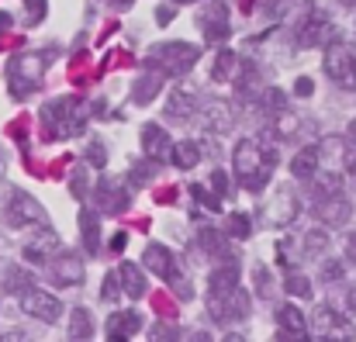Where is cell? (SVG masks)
I'll list each match as a JSON object with an SVG mask.
<instances>
[{
    "label": "cell",
    "instance_id": "obj_1",
    "mask_svg": "<svg viewBox=\"0 0 356 342\" xmlns=\"http://www.w3.org/2000/svg\"><path fill=\"white\" fill-rule=\"evenodd\" d=\"M277 149L259 142V138H242L232 152V163H236V177L238 184L252 194H259L266 184H270V173L277 170Z\"/></svg>",
    "mask_w": 356,
    "mask_h": 342
},
{
    "label": "cell",
    "instance_id": "obj_2",
    "mask_svg": "<svg viewBox=\"0 0 356 342\" xmlns=\"http://www.w3.org/2000/svg\"><path fill=\"white\" fill-rule=\"evenodd\" d=\"M42 138L45 142H59V138H73L87 128V111H83V97H56L49 101L42 111Z\"/></svg>",
    "mask_w": 356,
    "mask_h": 342
},
{
    "label": "cell",
    "instance_id": "obj_3",
    "mask_svg": "<svg viewBox=\"0 0 356 342\" xmlns=\"http://www.w3.org/2000/svg\"><path fill=\"white\" fill-rule=\"evenodd\" d=\"M49 59H52V52H21L7 63V90L14 101H24L28 94H35L42 87Z\"/></svg>",
    "mask_w": 356,
    "mask_h": 342
},
{
    "label": "cell",
    "instance_id": "obj_4",
    "mask_svg": "<svg viewBox=\"0 0 356 342\" xmlns=\"http://www.w3.org/2000/svg\"><path fill=\"white\" fill-rule=\"evenodd\" d=\"M197 59H201V49L191 45V42H159V45L149 49L145 66L159 70L163 76H184L197 66Z\"/></svg>",
    "mask_w": 356,
    "mask_h": 342
},
{
    "label": "cell",
    "instance_id": "obj_5",
    "mask_svg": "<svg viewBox=\"0 0 356 342\" xmlns=\"http://www.w3.org/2000/svg\"><path fill=\"white\" fill-rule=\"evenodd\" d=\"M325 73L336 87L343 90H356V45L332 38L325 45Z\"/></svg>",
    "mask_w": 356,
    "mask_h": 342
},
{
    "label": "cell",
    "instance_id": "obj_6",
    "mask_svg": "<svg viewBox=\"0 0 356 342\" xmlns=\"http://www.w3.org/2000/svg\"><path fill=\"white\" fill-rule=\"evenodd\" d=\"M332 38H336V24L329 21L325 10H308L305 21H301L298 31H294L298 49H318V45H329Z\"/></svg>",
    "mask_w": 356,
    "mask_h": 342
},
{
    "label": "cell",
    "instance_id": "obj_7",
    "mask_svg": "<svg viewBox=\"0 0 356 342\" xmlns=\"http://www.w3.org/2000/svg\"><path fill=\"white\" fill-rule=\"evenodd\" d=\"M3 218H7V225H10V228L49 225V218H45V208H42V204H38L31 194H24V190H14V194L7 197Z\"/></svg>",
    "mask_w": 356,
    "mask_h": 342
},
{
    "label": "cell",
    "instance_id": "obj_8",
    "mask_svg": "<svg viewBox=\"0 0 356 342\" xmlns=\"http://www.w3.org/2000/svg\"><path fill=\"white\" fill-rule=\"evenodd\" d=\"M208 315H211V322H218V325L245 322V315H249V294H245L242 287L229 291V294H218V298L208 294Z\"/></svg>",
    "mask_w": 356,
    "mask_h": 342
},
{
    "label": "cell",
    "instance_id": "obj_9",
    "mask_svg": "<svg viewBox=\"0 0 356 342\" xmlns=\"http://www.w3.org/2000/svg\"><path fill=\"white\" fill-rule=\"evenodd\" d=\"M21 298V311L24 315H31V318H38V322H59V315H63V301L56 298V294H49V291H38L35 284L28 287V291H21L17 294Z\"/></svg>",
    "mask_w": 356,
    "mask_h": 342
},
{
    "label": "cell",
    "instance_id": "obj_10",
    "mask_svg": "<svg viewBox=\"0 0 356 342\" xmlns=\"http://www.w3.org/2000/svg\"><path fill=\"white\" fill-rule=\"evenodd\" d=\"M298 215H301V204H298L294 184H280V187L273 190V201H270V211H266L270 225L287 228V225H294V222H298Z\"/></svg>",
    "mask_w": 356,
    "mask_h": 342
},
{
    "label": "cell",
    "instance_id": "obj_11",
    "mask_svg": "<svg viewBox=\"0 0 356 342\" xmlns=\"http://www.w3.org/2000/svg\"><path fill=\"white\" fill-rule=\"evenodd\" d=\"M197 28L204 31V38H208L211 45H222V42L229 38V31H232V24H229V7H225L222 0L208 3V7L197 14Z\"/></svg>",
    "mask_w": 356,
    "mask_h": 342
},
{
    "label": "cell",
    "instance_id": "obj_12",
    "mask_svg": "<svg viewBox=\"0 0 356 342\" xmlns=\"http://www.w3.org/2000/svg\"><path fill=\"white\" fill-rule=\"evenodd\" d=\"M94 197H97V204H101L104 215H124V208L131 204L128 184H118V180H111V177H101V180H97Z\"/></svg>",
    "mask_w": 356,
    "mask_h": 342
},
{
    "label": "cell",
    "instance_id": "obj_13",
    "mask_svg": "<svg viewBox=\"0 0 356 342\" xmlns=\"http://www.w3.org/2000/svg\"><path fill=\"white\" fill-rule=\"evenodd\" d=\"M49 280L56 287H76L83 280V259H76L73 252H59L49 263Z\"/></svg>",
    "mask_w": 356,
    "mask_h": 342
},
{
    "label": "cell",
    "instance_id": "obj_14",
    "mask_svg": "<svg viewBox=\"0 0 356 342\" xmlns=\"http://www.w3.org/2000/svg\"><path fill=\"white\" fill-rule=\"evenodd\" d=\"M201 128H204L208 135H225V131H232V128H236L232 104H229V101H208V104L201 108Z\"/></svg>",
    "mask_w": 356,
    "mask_h": 342
},
{
    "label": "cell",
    "instance_id": "obj_15",
    "mask_svg": "<svg viewBox=\"0 0 356 342\" xmlns=\"http://www.w3.org/2000/svg\"><path fill=\"white\" fill-rule=\"evenodd\" d=\"M24 259L28 263H49L52 259V252H59V235L52 231V225H38V231H35V238H28L24 242Z\"/></svg>",
    "mask_w": 356,
    "mask_h": 342
},
{
    "label": "cell",
    "instance_id": "obj_16",
    "mask_svg": "<svg viewBox=\"0 0 356 342\" xmlns=\"http://www.w3.org/2000/svg\"><path fill=\"white\" fill-rule=\"evenodd\" d=\"M312 325L322 332V336H336V339H353L356 329L343 318V315H336L329 304H318L315 311H312Z\"/></svg>",
    "mask_w": 356,
    "mask_h": 342
},
{
    "label": "cell",
    "instance_id": "obj_17",
    "mask_svg": "<svg viewBox=\"0 0 356 342\" xmlns=\"http://www.w3.org/2000/svg\"><path fill=\"white\" fill-rule=\"evenodd\" d=\"M142 149H145V156H149V159L166 163V159H170L173 142H170L166 128H159L156 121H149V124H142Z\"/></svg>",
    "mask_w": 356,
    "mask_h": 342
},
{
    "label": "cell",
    "instance_id": "obj_18",
    "mask_svg": "<svg viewBox=\"0 0 356 342\" xmlns=\"http://www.w3.org/2000/svg\"><path fill=\"white\" fill-rule=\"evenodd\" d=\"M353 215V204L343 197V194H332V197H322L315 204V218L325 222V225H346Z\"/></svg>",
    "mask_w": 356,
    "mask_h": 342
},
{
    "label": "cell",
    "instance_id": "obj_19",
    "mask_svg": "<svg viewBox=\"0 0 356 342\" xmlns=\"http://www.w3.org/2000/svg\"><path fill=\"white\" fill-rule=\"evenodd\" d=\"M277 329H280V339H305L308 336V315L294 304H284L277 311Z\"/></svg>",
    "mask_w": 356,
    "mask_h": 342
},
{
    "label": "cell",
    "instance_id": "obj_20",
    "mask_svg": "<svg viewBox=\"0 0 356 342\" xmlns=\"http://www.w3.org/2000/svg\"><path fill=\"white\" fill-rule=\"evenodd\" d=\"M142 266H145L149 273H156V277L166 280V273L177 266V259H173V252H170L163 242H149L145 252H142Z\"/></svg>",
    "mask_w": 356,
    "mask_h": 342
},
{
    "label": "cell",
    "instance_id": "obj_21",
    "mask_svg": "<svg viewBox=\"0 0 356 342\" xmlns=\"http://www.w3.org/2000/svg\"><path fill=\"white\" fill-rule=\"evenodd\" d=\"M118 280H121L124 298H131V301H138V298H145V294H149V284H145L142 266H135V263H128V259L118 266Z\"/></svg>",
    "mask_w": 356,
    "mask_h": 342
},
{
    "label": "cell",
    "instance_id": "obj_22",
    "mask_svg": "<svg viewBox=\"0 0 356 342\" xmlns=\"http://www.w3.org/2000/svg\"><path fill=\"white\" fill-rule=\"evenodd\" d=\"M197 111V97L184 87H177L170 97H166V108H163V117L166 121H187L191 114Z\"/></svg>",
    "mask_w": 356,
    "mask_h": 342
},
{
    "label": "cell",
    "instance_id": "obj_23",
    "mask_svg": "<svg viewBox=\"0 0 356 342\" xmlns=\"http://www.w3.org/2000/svg\"><path fill=\"white\" fill-rule=\"evenodd\" d=\"M236 287H238V263L236 259H229L225 266H215V270L208 273V294H211V298L229 294V291H236Z\"/></svg>",
    "mask_w": 356,
    "mask_h": 342
},
{
    "label": "cell",
    "instance_id": "obj_24",
    "mask_svg": "<svg viewBox=\"0 0 356 342\" xmlns=\"http://www.w3.org/2000/svg\"><path fill=\"white\" fill-rule=\"evenodd\" d=\"M156 94H163V73H159V70H145V73L135 80V87H131V101L145 108V104L156 101Z\"/></svg>",
    "mask_w": 356,
    "mask_h": 342
},
{
    "label": "cell",
    "instance_id": "obj_25",
    "mask_svg": "<svg viewBox=\"0 0 356 342\" xmlns=\"http://www.w3.org/2000/svg\"><path fill=\"white\" fill-rule=\"evenodd\" d=\"M142 315L131 308V311H115L111 318H108V336L111 339H131L135 332H142Z\"/></svg>",
    "mask_w": 356,
    "mask_h": 342
},
{
    "label": "cell",
    "instance_id": "obj_26",
    "mask_svg": "<svg viewBox=\"0 0 356 342\" xmlns=\"http://www.w3.org/2000/svg\"><path fill=\"white\" fill-rule=\"evenodd\" d=\"M80 235H83L87 256H97L101 252V215L94 208H83L80 211Z\"/></svg>",
    "mask_w": 356,
    "mask_h": 342
},
{
    "label": "cell",
    "instance_id": "obj_27",
    "mask_svg": "<svg viewBox=\"0 0 356 342\" xmlns=\"http://www.w3.org/2000/svg\"><path fill=\"white\" fill-rule=\"evenodd\" d=\"M318 163H322V149H318V145H305V149H298V156L291 159V173H294L298 180H312V177L318 173Z\"/></svg>",
    "mask_w": 356,
    "mask_h": 342
},
{
    "label": "cell",
    "instance_id": "obj_28",
    "mask_svg": "<svg viewBox=\"0 0 356 342\" xmlns=\"http://www.w3.org/2000/svg\"><path fill=\"white\" fill-rule=\"evenodd\" d=\"M170 163L177 166V170H194L197 163H201V145L197 142H177L173 149H170Z\"/></svg>",
    "mask_w": 356,
    "mask_h": 342
},
{
    "label": "cell",
    "instance_id": "obj_29",
    "mask_svg": "<svg viewBox=\"0 0 356 342\" xmlns=\"http://www.w3.org/2000/svg\"><path fill=\"white\" fill-rule=\"evenodd\" d=\"M101 73H104L101 66H97V70H90V56H87L83 49H80V52L73 56V66H70V80H73L76 87H87V83H94V80H97Z\"/></svg>",
    "mask_w": 356,
    "mask_h": 342
},
{
    "label": "cell",
    "instance_id": "obj_30",
    "mask_svg": "<svg viewBox=\"0 0 356 342\" xmlns=\"http://www.w3.org/2000/svg\"><path fill=\"white\" fill-rule=\"evenodd\" d=\"M166 287H170V294L177 298V301H191L194 298V284H191V273L177 263L170 273H166Z\"/></svg>",
    "mask_w": 356,
    "mask_h": 342
},
{
    "label": "cell",
    "instance_id": "obj_31",
    "mask_svg": "<svg viewBox=\"0 0 356 342\" xmlns=\"http://www.w3.org/2000/svg\"><path fill=\"white\" fill-rule=\"evenodd\" d=\"M238 70V56L232 52V49H222L218 56H215V66H211V80L215 83H229L232 76H236Z\"/></svg>",
    "mask_w": 356,
    "mask_h": 342
},
{
    "label": "cell",
    "instance_id": "obj_32",
    "mask_svg": "<svg viewBox=\"0 0 356 342\" xmlns=\"http://www.w3.org/2000/svg\"><path fill=\"white\" fill-rule=\"evenodd\" d=\"M332 194H343V177L339 173H315L312 177V197L322 201V197H332Z\"/></svg>",
    "mask_w": 356,
    "mask_h": 342
},
{
    "label": "cell",
    "instance_id": "obj_33",
    "mask_svg": "<svg viewBox=\"0 0 356 342\" xmlns=\"http://www.w3.org/2000/svg\"><path fill=\"white\" fill-rule=\"evenodd\" d=\"M197 238H201V249H204L208 256H225V259H232V256H229V245H225V231L201 228V231H197Z\"/></svg>",
    "mask_w": 356,
    "mask_h": 342
},
{
    "label": "cell",
    "instance_id": "obj_34",
    "mask_svg": "<svg viewBox=\"0 0 356 342\" xmlns=\"http://www.w3.org/2000/svg\"><path fill=\"white\" fill-rule=\"evenodd\" d=\"M70 336H73V339H90V336H94V318H90V311H87V308H73Z\"/></svg>",
    "mask_w": 356,
    "mask_h": 342
},
{
    "label": "cell",
    "instance_id": "obj_35",
    "mask_svg": "<svg viewBox=\"0 0 356 342\" xmlns=\"http://www.w3.org/2000/svg\"><path fill=\"white\" fill-rule=\"evenodd\" d=\"M156 173H159V163L145 156L142 163H131V173H128V184H131V187H142V184H149V180H152Z\"/></svg>",
    "mask_w": 356,
    "mask_h": 342
},
{
    "label": "cell",
    "instance_id": "obj_36",
    "mask_svg": "<svg viewBox=\"0 0 356 342\" xmlns=\"http://www.w3.org/2000/svg\"><path fill=\"white\" fill-rule=\"evenodd\" d=\"M3 284H7L10 294H21V291L31 287V273L21 270V266H3Z\"/></svg>",
    "mask_w": 356,
    "mask_h": 342
},
{
    "label": "cell",
    "instance_id": "obj_37",
    "mask_svg": "<svg viewBox=\"0 0 356 342\" xmlns=\"http://www.w3.org/2000/svg\"><path fill=\"white\" fill-rule=\"evenodd\" d=\"M229 238H249L252 235V222H249V215H242V211H232L229 218H225V228H222Z\"/></svg>",
    "mask_w": 356,
    "mask_h": 342
},
{
    "label": "cell",
    "instance_id": "obj_38",
    "mask_svg": "<svg viewBox=\"0 0 356 342\" xmlns=\"http://www.w3.org/2000/svg\"><path fill=\"white\" fill-rule=\"evenodd\" d=\"M329 249V231L322 225L308 228L305 231V256H318V252H325Z\"/></svg>",
    "mask_w": 356,
    "mask_h": 342
},
{
    "label": "cell",
    "instance_id": "obj_39",
    "mask_svg": "<svg viewBox=\"0 0 356 342\" xmlns=\"http://www.w3.org/2000/svg\"><path fill=\"white\" fill-rule=\"evenodd\" d=\"M252 284H256V294L263 301H270V294H273V273H270L266 263H256L252 266Z\"/></svg>",
    "mask_w": 356,
    "mask_h": 342
},
{
    "label": "cell",
    "instance_id": "obj_40",
    "mask_svg": "<svg viewBox=\"0 0 356 342\" xmlns=\"http://www.w3.org/2000/svg\"><path fill=\"white\" fill-rule=\"evenodd\" d=\"M152 308H156V315H159L163 322H173V318H177V298L166 294V291H156V294H152Z\"/></svg>",
    "mask_w": 356,
    "mask_h": 342
},
{
    "label": "cell",
    "instance_id": "obj_41",
    "mask_svg": "<svg viewBox=\"0 0 356 342\" xmlns=\"http://www.w3.org/2000/svg\"><path fill=\"white\" fill-rule=\"evenodd\" d=\"M284 291H287L291 298H312V284H308V277H305V273H287Z\"/></svg>",
    "mask_w": 356,
    "mask_h": 342
},
{
    "label": "cell",
    "instance_id": "obj_42",
    "mask_svg": "<svg viewBox=\"0 0 356 342\" xmlns=\"http://www.w3.org/2000/svg\"><path fill=\"white\" fill-rule=\"evenodd\" d=\"M118 298H124V291H121L118 270H115V273H108V277L101 280V301H108V304H115Z\"/></svg>",
    "mask_w": 356,
    "mask_h": 342
},
{
    "label": "cell",
    "instance_id": "obj_43",
    "mask_svg": "<svg viewBox=\"0 0 356 342\" xmlns=\"http://www.w3.org/2000/svg\"><path fill=\"white\" fill-rule=\"evenodd\" d=\"M191 197H194V201H197L204 211H215V215L222 211V201H218V194H208L201 184H194V187H191Z\"/></svg>",
    "mask_w": 356,
    "mask_h": 342
},
{
    "label": "cell",
    "instance_id": "obj_44",
    "mask_svg": "<svg viewBox=\"0 0 356 342\" xmlns=\"http://www.w3.org/2000/svg\"><path fill=\"white\" fill-rule=\"evenodd\" d=\"M45 10H49V0H24V24H42L45 21Z\"/></svg>",
    "mask_w": 356,
    "mask_h": 342
},
{
    "label": "cell",
    "instance_id": "obj_45",
    "mask_svg": "<svg viewBox=\"0 0 356 342\" xmlns=\"http://www.w3.org/2000/svg\"><path fill=\"white\" fill-rule=\"evenodd\" d=\"M124 66H135L131 52H124V49H115V52H108L101 59V70H124Z\"/></svg>",
    "mask_w": 356,
    "mask_h": 342
},
{
    "label": "cell",
    "instance_id": "obj_46",
    "mask_svg": "<svg viewBox=\"0 0 356 342\" xmlns=\"http://www.w3.org/2000/svg\"><path fill=\"white\" fill-rule=\"evenodd\" d=\"M87 163L97 166V170H104V163H108V149H104L101 138H90V145H87Z\"/></svg>",
    "mask_w": 356,
    "mask_h": 342
},
{
    "label": "cell",
    "instance_id": "obj_47",
    "mask_svg": "<svg viewBox=\"0 0 356 342\" xmlns=\"http://www.w3.org/2000/svg\"><path fill=\"white\" fill-rule=\"evenodd\" d=\"M343 273H346L343 259H325V263H322V270H318V277H322L325 284H336V280H343Z\"/></svg>",
    "mask_w": 356,
    "mask_h": 342
},
{
    "label": "cell",
    "instance_id": "obj_48",
    "mask_svg": "<svg viewBox=\"0 0 356 342\" xmlns=\"http://www.w3.org/2000/svg\"><path fill=\"white\" fill-rule=\"evenodd\" d=\"M70 190H73V197H87V170L83 166H76L73 173H70Z\"/></svg>",
    "mask_w": 356,
    "mask_h": 342
},
{
    "label": "cell",
    "instance_id": "obj_49",
    "mask_svg": "<svg viewBox=\"0 0 356 342\" xmlns=\"http://www.w3.org/2000/svg\"><path fill=\"white\" fill-rule=\"evenodd\" d=\"M156 204H173L177 197H180V187L177 184H163V187H156Z\"/></svg>",
    "mask_w": 356,
    "mask_h": 342
},
{
    "label": "cell",
    "instance_id": "obj_50",
    "mask_svg": "<svg viewBox=\"0 0 356 342\" xmlns=\"http://www.w3.org/2000/svg\"><path fill=\"white\" fill-rule=\"evenodd\" d=\"M211 190H215L218 197H225V194H229V173H225V170H218V166L211 170Z\"/></svg>",
    "mask_w": 356,
    "mask_h": 342
},
{
    "label": "cell",
    "instance_id": "obj_51",
    "mask_svg": "<svg viewBox=\"0 0 356 342\" xmlns=\"http://www.w3.org/2000/svg\"><path fill=\"white\" fill-rule=\"evenodd\" d=\"M28 121H31V117H14V121H10V128H7V135H10V138H17L21 145H24V138H28Z\"/></svg>",
    "mask_w": 356,
    "mask_h": 342
},
{
    "label": "cell",
    "instance_id": "obj_52",
    "mask_svg": "<svg viewBox=\"0 0 356 342\" xmlns=\"http://www.w3.org/2000/svg\"><path fill=\"white\" fill-rule=\"evenodd\" d=\"M294 94H298V97H312V94H315V80H312V76H298V80H294Z\"/></svg>",
    "mask_w": 356,
    "mask_h": 342
},
{
    "label": "cell",
    "instance_id": "obj_53",
    "mask_svg": "<svg viewBox=\"0 0 356 342\" xmlns=\"http://www.w3.org/2000/svg\"><path fill=\"white\" fill-rule=\"evenodd\" d=\"M173 17H177V7H173V3H163V7H156V24H163V28H166Z\"/></svg>",
    "mask_w": 356,
    "mask_h": 342
},
{
    "label": "cell",
    "instance_id": "obj_54",
    "mask_svg": "<svg viewBox=\"0 0 356 342\" xmlns=\"http://www.w3.org/2000/svg\"><path fill=\"white\" fill-rule=\"evenodd\" d=\"M152 339L159 342V339H177V329H170V325H156L152 329Z\"/></svg>",
    "mask_w": 356,
    "mask_h": 342
},
{
    "label": "cell",
    "instance_id": "obj_55",
    "mask_svg": "<svg viewBox=\"0 0 356 342\" xmlns=\"http://www.w3.org/2000/svg\"><path fill=\"white\" fill-rule=\"evenodd\" d=\"M124 245H128V231H118V235L111 238V245H108V249H111V252H124Z\"/></svg>",
    "mask_w": 356,
    "mask_h": 342
},
{
    "label": "cell",
    "instance_id": "obj_56",
    "mask_svg": "<svg viewBox=\"0 0 356 342\" xmlns=\"http://www.w3.org/2000/svg\"><path fill=\"white\" fill-rule=\"evenodd\" d=\"M346 259L356 266V231H350V235H346Z\"/></svg>",
    "mask_w": 356,
    "mask_h": 342
},
{
    "label": "cell",
    "instance_id": "obj_57",
    "mask_svg": "<svg viewBox=\"0 0 356 342\" xmlns=\"http://www.w3.org/2000/svg\"><path fill=\"white\" fill-rule=\"evenodd\" d=\"M7 28H10V14L0 10V35H7Z\"/></svg>",
    "mask_w": 356,
    "mask_h": 342
},
{
    "label": "cell",
    "instance_id": "obj_58",
    "mask_svg": "<svg viewBox=\"0 0 356 342\" xmlns=\"http://www.w3.org/2000/svg\"><path fill=\"white\" fill-rule=\"evenodd\" d=\"M346 138H350V145L356 149V117L350 121V128H346Z\"/></svg>",
    "mask_w": 356,
    "mask_h": 342
},
{
    "label": "cell",
    "instance_id": "obj_59",
    "mask_svg": "<svg viewBox=\"0 0 356 342\" xmlns=\"http://www.w3.org/2000/svg\"><path fill=\"white\" fill-rule=\"evenodd\" d=\"M238 7H242V14H252V7H256V0H238Z\"/></svg>",
    "mask_w": 356,
    "mask_h": 342
},
{
    "label": "cell",
    "instance_id": "obj_60",
    "mask_svg": "<svg viewBox=\"0 0 356 342\" xmlns=\"http://www.w3.org/2000/svg\"><path fill=\"white\" fill-rule=\"evenodd\" d=\"M346 304H350V311H353V315H356V287H353V291H350V294H346Z\"/></svg>",
    "mask_w": 356,
    "mask_h": 342
},
{
    "label": "cell",
    "instance_id": "obj_61",
    "mask_svg": "<svg viewBox=\"0 0 356 342\" xmlns=\"http://www.w3.org/2000/svg\"><path fill=\"white\" fill-rule=\"evenodd\" d=\"M259 3H263V10H266V14H270V10H273V7H277V3H280V0H259Z\"/></svg>",
    "mask_w": 356,
    "mask_h": 342
},
{
    "label": "cell",
    "instance_id": "obj_62",
    "mask_svg": "<svg viewBox=\"0 0 356 342\" xmlns=\"http://www.w3.org/2000/svg\"><path fill=\"white\" fill-rule=\"evenodd\" d=\"M339 3H343V7H356V0H339Z\"/></svg>",
    "mask_w": 356,
    "mask_h": 342
},
{
    "label": "cell",
    "instance_id": "obj_63",
    "mask_svg": "<svg viewBox=\"0 0 356 342\" xmlns=\"http://www.w3.org/2000/svg\"><path fill=\"white\" fill-rule=\"evenodd\" d=\"M3 166H7V163H3V156H0V177H3Z\"/></svg>",
    "mask_w": 356,
    "mask_h": 342
},
{
    "label": "cell",
    "instance_id": "obj_64",
    "mask_svg": "<svg viewBox=\"0 0 356 342\" xmlns=\"http://www.w3.org/2000/svg\"><path fill=\"white\" fill-rule=\"evenodd\" d=\"M173 3H194V0H173Z\"/></svg>",
    "mask_w": 356,
    "mask_h": 342
}]
</instances>
